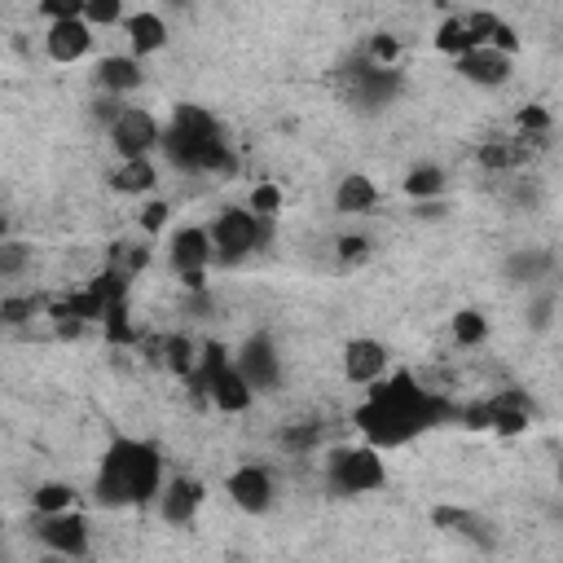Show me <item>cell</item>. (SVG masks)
<instances>
[{"label": "cell", "instance_id": "13", "mask_svg": "<svg viewBox=\"0 0 563 563\" xmlns=\"http://www.w3.org/2000/svg\"><path fill=\"white\" fill-rule=\"evenodd\" d=\"M510 70H515V57L497 53L493 44H484V48L457 57V75H462L466 84H479V88H501V84L510 79Z\"/></svg>", "mask_w": 563, "mask_h": 563}, {"label": "cell", "instance_id": "6", "mask_svg": "<svg viewBox=\"0 0 563 563\" xmlns=\"http://www.w3.org/2000/svg\"><path fill=\"white\" fill-rule=\"evenodd\" d=\"M497 22H501V18H497V13H484V9L453 13V18H444V22L435 26V48H440V53H449V57L457 62V57H466V53H475V48L493 44Z\"/></svg>", "mask_w": 563, "mask_h": 563}, {"label": "cell", "instance_id": "30", "mask_svg": "<svg viewBox=\"0 0 563 563\" xmlns=\"http://www.w3.org/2000/svg\"><path fill=\"white\" fill-rule=\"evenodd\" d=\"M396 57H400V40H396V35H387V31H383V35H374V40H369V62H374V66L396 70Z\"/></svg>", "mask_w": 563, "mask_h": 563}, {"label": "cell", "instance_id": "31", "mask_svg": "<svg viewBox=\"0 0 563 563\" xmlns=\"http://www.w3.org/2000/svg\"><path fill=\"white\" fill-rule=\"evenodd\" d=\"M35 308H44V303H40V299H18V295H4L0 317H4V325H22V321H31V317H35Z\"/></svg>", "mask_w": 563, "mask_h": 563}, {"label": "cell", "instance_id": "28", "mask_svg": "<svg viewBox=\"0 0 563 563\" xmlns=\"http://www.w3.org/2000/svg\"><path fill=\"white\" fill-rule=\"evenodd\" d=\"M84 22L97 31V26H114V22H128V18H123V4L119 0H88L84 4Z\"/></svg>", "mask_w": 563, "mask_h": 563}, {"label": "cell", "instance_id": "14", "mask_svg": "<svg viewBox=\"0 0 563 563\" xmlns=\"http://www.w3.org/2000/svg\"><path fill=\"white\" fill-rule=\"evenodd\" d=\"M383 369H387V347H383L378 339H352V343L343 347V374H347L352 383L374 387V383L383 378Z\"/></svg>", "mask_w": 563, "mask_h": 563}, {"label": "cell", "instance_id": "21", "mask_svg": "<svg viewBox=\"0 0 563 563\" xmlns=\"http://www.w3.org/2000/svg\"><path fill=\"white\" fill-rule=\"evenodd\" d=\"M154 185H158V172H154L150 158H123L114 167V176H110V189L114 194H150Z\"/></svg>", "mask_w": 563, "mask_h": 563}, {"label": "cell", "instance_id": "25", "mask_svg": "<svg viewBox=\"0 0 563 563\" xmlns=\"http://www.w3.org/2000/svg\"><path fill=\"white\" fill-rule=\"evenodd\" d=\"M163 365H167L172 374H180V378H194V369H198V352H194V343H189L185 334L163 339Z\"/></svg>", "mask_w": 563, "mask_h": 563}, {"label": "cell", "instance_id": "23", "mask_svg": "<svg viewBox=\"0 0 563 563\" xmlns=\"http://www.w3.org/2000/svg\"><path fill=\"white\" fill-rule=\"evenodd\" d=\"M444 172L435 167V163H422V167H413L409 176H405V194L413 198V202H435L440 194H444Z\"/></svg>", "mask_w": 563, "mask_h": 563}, {"label": "cell", "instance_id": "35", "mask_svg": "<svg viewBox=\"0 0 563 563\" xmlns=\"http://www.w3.org/2000/svg\"><path fill=\"white\" fill-rule=\"evenodd\" d=\"M541 264H545L541 255H515V260H510V273H528V277H532Z\"/></svg>", "mask_w": 563, "mask_h": 563}, {"label": "cell", "instance_id": "27", "mask_svg": "<svg viewBox=\"0 0 563 563\" xmlns=\"http://www.w3.org/2000/svg\"><path fill=\"white\" fill-rule=\"evenodd\" d=\"M246 207H251V211H255L260 220H268V216H277V211H282V189H277L273 180H260V185L251 189Z\"/></svg>", "mask_w": 563, "mask_h": 563}, {"label": "cell", "instance_id": "1", "mask_svg": "<svg viewBox=\"0 0 563 563\" xmlns=\"http://www.w3.org/2000/svg\"><path fill=\"white\" fill-rule=\"evenodd\" d=\"M457 413L462 409H453L449 400H440L435 391H427L409 369H396V374H387V378H378L369 387V396L356 405L352 422L365 435V444L396 449V444H409L427 427H435L444 418H457Z\"/></svg>", "mask_w": 563, "mask_h": 563}, {"label": "cell", "instance_id": "15", "mask_svg": "<svg viewBox=\"0 0 563 563\" xmlns=\"http://www.w3.org/2000/svg\"><path fill=\"white\" fill-rule=\"evenodd\" d=\"M207 396H211V405H216L220 413H242V409L255 400V387H251V383H246V374L229 361L224 369H216V374H211Z\"/></svg>", "mask_w": 563, "mask_h": 563}, {"label": "cell", "instance_id": "5", "mask_svg": "<svg viewBox=\"0 0 563 563\" xmlns=\"http://www.w3.org/2000/svg\"><path fill=\"white\" fill-rule=\"evenodd\" d=\"M211 246H216V260L220 264H238L246 260L260 242H264V220L251 211V207H224L216 220H211Z\"/></svg>", "mask_w": 563, "mask_h": 563}, {"label": "cell", "instance_id": "3", "mask_svg": "<svg viewBox=\"0 0 563 563\" xmlns=\"http://www.w3.org/2000/svg\"><path fill=\"white\" fill-rule=\"evenodd\" d=\"M163 150L180 172H229V145L220 136V123L202 106H176L172 128L163 132Z\"/></svg>", "mask_w": 563, "mask_h": 563}, {"label": "cell", "instance_id": "10", "mask_svg": "<svg viewBox=\"0 0 563 563\" xmlns=\"http://www.w3.org/2000/svg\"><path fill=\"white\" fill-rule=\"evenodd\" d=\"M167 260H172V268H176L180 277H198V273H207V264L216 260L211 233L198 229V224L176 229V238H172V246H167Z\"/></svg>", "mask_w": 563, "mask_h": 563}, {"label": "cell", "instance_id": "7", "mask_svg": "<svg viewBox=\"0 0 563 563\" xmlns=\"http://www.w3.org/2000/svg\"><path fill=\"white\" fill-rule=\"evenodd\" d=\"M110 145L123 154V158H150V150L163 145V128L150 110L141 106H123L114 119H110Z\"/></svg>", "mask_w": 563, "mask_h": 563}, {"label": "cell", "instance_id": "19", "mask_svg": "<svg viewBox=\"0 0 563 563\" xmlns=\"http://www.w3.org/2000/svg\"><path fill=\"white\" fill-rule=\"evenodd\" d=\"M123 31H128L132 57H150V53H158V48L167 44V22H163L158 13H150V9L132 13V18L123 22Z\"/></svg>", "mask_w": 563, "mask_h": 563}, {"label": "cell", "instance_id": "26", "mask_svg": "<svg viewBox=\"0 0 563 563\" xmlns=\"http://www.w3.org/2000/svg\"><path fill=\"white\" fill-rule=\"evenodd\" d=\"M453 339H457L462 347H475V343H484V339H488V321H484V312H475V308H462V312L453 317Z\"/></svg>", "mask_w": 563, "mask_h": 563}, {"label": "cell", "instance_id": "33", "mask_svg": "<svg viewBox=\"0 0 563 563\" xmlns=\"http://www.w3.org/2000/svg\"><path fill=\"white\" fill-rule=\"evenodd\" d=\"M163 224H167V202H145L141 207V229L145 233H158Z\"/></svg>", "mask_w": 563, "mask_h": 563}, {"label": "cell", "instance_id": "24", "mask_svg": "<svg viewBox=\"0 0 563 563\" xmlns=\"http://www.w3.org/2000/svg\"><path fill=\"white\" fill-rule=\"evenodd\" d=\"M31 501H35V515H40V519H44V515H66V510H75L70 484H57V479L40 484V488L31 493Z\"/></svg>", "mask_w": 563, "mask_h": 563}, {"label": "cell", "instance_id": "29", "mask_svg": "<svg viewBox=\"0 0 563 563\" xmlns=\"http://www.w3.org/2000/svg\"><path fill=\"white\" fill-rule=\"evenodd\" d=\"M515 123H519V132H523L528 141H537V136H545V132H550V123H554V119H550V110H545V106H523V110L515 114Z\"/></svg>", "mask_w": 563, "mask_h": 563}, {"label": "cell", "instance_id": "2", "mask_svg": "<svg viewBox=\"0 0 563 563\" xmlns=\"http://www.w3.org/2000/svg\"><path fill=\"white\" fill-rule=\"evenodd\" d=\"M101 506H145L163 493V457L154 444L145 440H110L101 466H97V484H92Z\"/></svg>", "mask_w": 563, "mask_h": 563}, {"label": "cell", "instance_id": "20", "mask_svg": "<svg viewBox=\"0 0 563 563\" xmlns=\"http://www.w3.org/2000/svg\"><path fill=\"white\" fill-rule=\"evenodd\" d=\"M374 202H378V189H374V180L361 176V172H352V176H343V180L334 185V211H343V216H365Z\"/></svg>", "mask_w": 563, "mask_h": 563}, {"label": "cell", "instance_id": "9", "mask_svg": "<svg viewBox=\"0 0 563 563\" xmlns=\"http://www.w3.org/2000/svg\"><path fill=\"white\" fill-rule=\"evenodd\" d=\"M40 541L62 554V559H79L88 550V519L79 510H66V515H44L40 519Z\"/></svg>", "mask_w": 563, "mask_h": 563}, {"label": "cell", "instance_id": "36", "mask_svg": "<svg viewBox=\"0 0 563 563\" xmlns=\"http://www.w3.org/2000/svg\"><path fill=\"white\" fill-rule=\"evenodd\" d=\"M559 475H563V471H559Z\"/></svg>", "mask_w": 563, "mask_h": 563}, {"label": "cell", "instance_id": "32", "mask_svg": "<svg viewBox=\"0 0 563 563\" xmlns=\"http://www.w3.org/2000/svg\"><path fill=\"white\" fill-rule=\"evenodd\" d=\"M22 264H26V246L22 242H4L0 246V277H13Z\"/></svg>", "mask_w": 563, "mask_h": 563}, {"label": "cell", "instance_id": "16", "mask_svg": "<svg viewBox=\"0 0 563 563\" xmlns=\"http://www.w3.org/2000/svg\"><path fill=\"white\" fill-rule=\"evenodd\" d=\"M396 88H400V75H396V70H383V66H374V62H361V66L352 70V97H356L365 110L387 106V101L396 97Z\"/></svg>", "mask_w": 563, "mask_h": 563}, {"label": "cell", "instance_id": "11", "mask_svg": "<svg viewBox=\"0 0 563 563\" xmlns=\"http://www.w3.org/2000/svg\"><path fill=\"white\" fill-rule=\"evenodd\" d=\"M224 493H229V501H233L238 510H246V515H264V510L273 506V479H268L264 466H238V471L224 479Z\"/></svg>", "mask_w": 563, "mask_h": 563}, {"label": "cell", "instance_id": "4", "mask_svg": "<svg viewBox=\"0 0 563 563\" xmlns=\"http://www.w3.org/2000/svg\"><path fill=\"white\" fill-rule=\"evenodd\" d=\"M325 475H330L334 493H374V488H383L387 466H383L374 444H343L330 453Z\"/></svg>", "mask_w": 563, "mask_h": 563}, {"label": "cell", "instance_id": "8", "mask_svg": "<svg viewBox=\"0 0 563 563\" xmlns=\"http://www.w3.org/2000/svg\"><path fill=\"white\" fill-rule=\"evenodd\" d=\"M233 365L246 374V383H251L255 391H268V387L277 383V374H282V356H277V347H273L264 334H251V339L233 352Z\"/></svg>", "mask_w": 563, "mask_h": 563}, {"label": "cell", "instance_id": "34", "mask_svg": "<svg viewBox=\"0 0 563 563\" xmlns=\"http://www.w3.org/2000/svg\"><path fill=\"white\" fill-rule=\"evenodd\" d=\"M365 246H369L365 238H339V255H343V260H361Z\"/></svg>", "mask_w": 563, "mask_h": 563}, {"label": "cell", "instance_id": "18", "mask_svg": "<svg viewBox=\"0 0 563 563\" xmlns=\"http://www.w3.org/2000/svg\"><path fill=\"white\" fill-rule=\"evenodd\" d=\"M198 506H202V484L198 479H185L180 475V479L163 484V493H158V510H163L167 523H189Z\"/></svg>", "mask_w": 563, "mask_h": 563}, {"label": "cell", "instance_id": "17", "mask_svg": "<svg viewBox=\"0 0 563 563\" xmlns=\"http://www.w3.org/2000/svg\"><path fill=\"white\" fill-rule=\"evenodd\" d=\"M141 79H145V70H141V57H132V53H110V57L97 62V84L106 92H114V97L136 92Z\"/></svg>", "mask_w": 563, "mask_h": 563}, {"label": "cell", "instance_id": "22", "mask_svg": "<svg viewBox=\"0 0 563 563\" xmlns=\"http://www.w3.org/2000/svg\"><path fill=\"white\" fill-rule=\"evenodd\" d=\"M523 158H528V136H510V141H488V145H479V163L493 167V172L519 167Z\"/></svg>", "mask_w": 563, "mask_h": 563}, {"label": "cell", "instance_id": "12", "mask_svg": "<svg viewBox=\"0 0 563 563\" xmlns=\"http://www.w3.org/2000/svg\"><path fill=\"white\" fill-rule=\"evenodd\" d=\"M44 48H48V57H53V62L70 66V62L88 57V48H92V26H88L84 18L48 22V31H44Z\"/></svg>", "mask_w": 563, "mask_h": 563}]
</instances>
